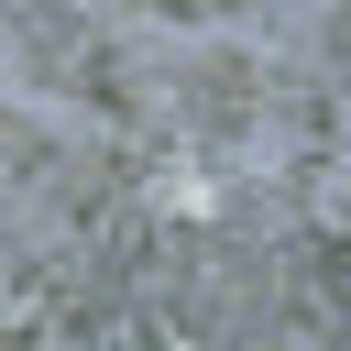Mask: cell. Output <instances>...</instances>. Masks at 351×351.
<instances>
[{
  "label": "cell",
  "instance_id": "1",
  "mask_svg": "<svg viewBox=\"0 0 351 351\" xmlns=\"http://www.w3.org/2000/svg\"><path fill=\"white\" fill-rule=\"evenodd\" d=\"M0 165H11V176H22L33 197H44V186H55L66 165H77V143H66V132H55L44 110H11V121H0Z\"/></svg>",
  "mask_w": 351,
  "mask_h": 351
}]
</instances>
